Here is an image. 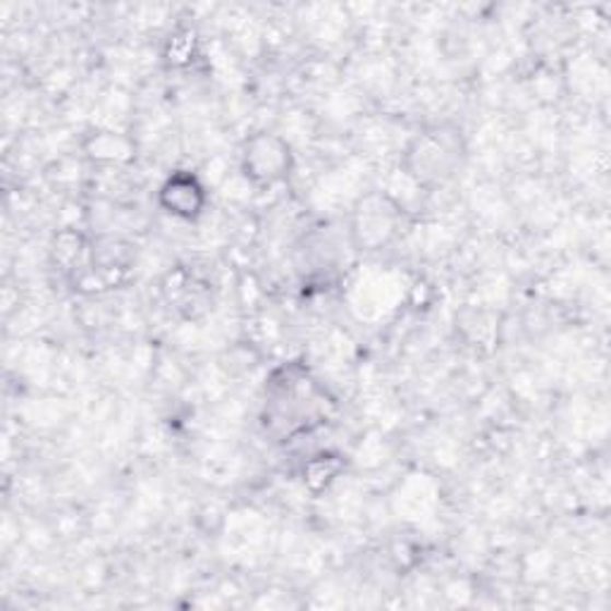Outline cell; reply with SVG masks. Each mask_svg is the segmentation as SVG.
I'll return each mask as SVG.
<instances>
[{"label":"cell","mask_w":611,"mask_h":611,"mask_svg":"<svg viewBox=\"0 0 611 611\" xmlns=\"http://www.w3.org/2000/svg\"><path fill=\"white\" fill-rule=\"evenodd\" d=\"M342 471V461L340 457H332V454H322V457L310 459L304 468V480L308 483V487L318 492L322 487H328L332 480L340 475Z\"/></svg>","instance_id":"cell-4"},{"label":"cell","mask_w":611,"mask_h":611,"mask_svg":"<svg viewBox=\"0 0 611 611\" xmlns=\"http://www.w3.org/2000/svg\"><path fill=\"white\" fill-rule=\"evenodd\" d=\"M158 203L167 215L177 220H197L205 208V187L197 175L175 173L163 181Z\"/></svg>","instance_id":"cell-2"},{"label":"cell","mask_w":611,"mask_h":611,"mask_svg":"<svg viewBox=\"0 0 611 611\" xmlns=\"http://www.w3.org/2000/svg\"><path fill=\"white\" fill-rule=\"evenodd\" d=\"M395 211L387 205H375V208H363L361 211V223H359V234L361 242H366L371 246H380L389 239V234L395 232Z\"/></svg>","instance_id":"cell-3"},{"label":"cell","mask_w":611,"mask_h":611,"mask_svg":"<svg viewBox=\"0 0 611 611\" xmlns=\"http://www.w3.org/2000/svg\"><path fill=\"white\" fill-rule=\"evenodd\" d=\"M292 151L282 137L258 132L246 139L242 151V175L256 187H275L292 171Z\"/></svg>","instance_id":"cell-1"}]
</instances>
